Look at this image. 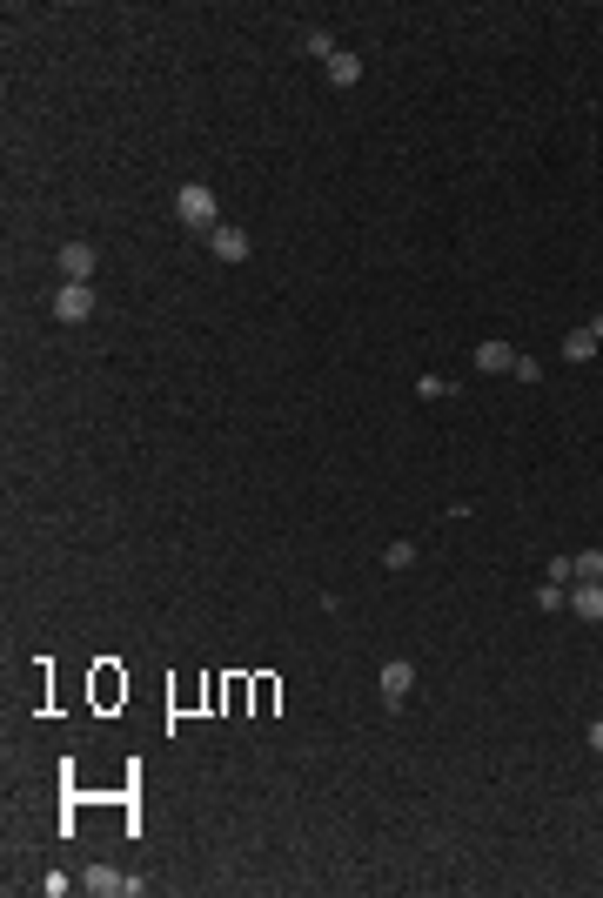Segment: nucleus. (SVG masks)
Listing matches in <instances>:
<instances>
[{"label":"nucleus","mask_w":603,"mask_h":898,"mask_svg":"<svg viewBox=\"0 0 603 898\" xmlns=\"http://www.w3.org/2000/svg\"><path fill=\"white\" fill-rule=\"evenodd\" d=\"M175 222L195 228V235H215V228H222V208H215V188H208V181H188L175 195Z\"/></svg>","instance_id":"nucleus-1"},{"label":"nucleus","mask_w":603,"mask_h":898,"mask_svg":"<svg viewBox=\"0 0 603 898\" xmlns=\"http://www.w3.org/2000/svg\"><path fill=\"white\" fill-rule=\"evenodd\" d=\"M81 885H88L94 898H141L148 892V878H134V872H114V865H88V872H81Z\"/></svg>","instance_id":"nucleus-2"},{"label":"nucleus","mask_w":603,"mask_h":898,"mask_svg":"<svg viewBox=\"0 0 603 898\" xmlns=\"http://www.w3.org/2000/svg\"><path fill=\"white\" fill-rule=\"evenodd\" d=\"M376 691H382V704L396 711L402 697L416 691V664H409V657H389V664H382V677H376Z\"/></svg>","instance_id":"nucleus-3"},{"label":"nucleus","mask_w":603,"mask_h":898,"mask_svg":"<svg viewBox=\"0 0 603 898\" xmlns=\"http://www.w3.org/2000/svg\"><path fill=\"white\" fill-rule=\"evenodd\" d=\"M54 315H61V322H88L94 315V289L88 282H61V289H54Z\"/></svg>","instance_id":"nucleus-4"},{"label":"nucleus","mask_w":603,"mask_h":898,"mask_svg":"<svg viewBox=\"0 0 603 898\" xmlns=\"http://www.w3.org/2000/svg\"><path fill=\"white\" fill-rule=\"evenodd\" d=\"M597 349H603V315H590L583 329H570V336H563V362H590Z\"/></svg>","instance_id":"nucleus-5"},{"label":"nucleus","mask_w":603,"mask_h":898,"mask_svg":"<svg viewBox=\"0 0 603 898\" xmlns=\"http://www.w3.org/2000/svg\"><path fill=\"white\" fill-rule=\"evenodd\" d=\"M248 248H255V242H248L242 228H228V222L208 235V255H215V262H248Z\"/></svg>","instance_id":"nucleus-6"},{"label":"nucleus","mask_w":603,"mask_h":898,"mask_svg":"<svg viewBox=\"0 0 603 898\" xmlns=\"http://www.w3.org/2000/svg\"><path fill=\"white\" fill-rule=\"evenodd\" d=\"M570 617H583V624H603V584H570Z\"/></svg>","instance_id":"nucleus-7"},{"label":"nucleus","mask_w":603,"mask_h":898,"mask_svg":"<svg viewBox=\"0 0 603 898\" xmlns=\"http://www.w3.org/2000/svg\"><path fill=\"white\" fill-rule=\"evenodd\" d=\"M94 262H101V255H94L88 242H67V248H61V282H88Z\"/></svg>","instance_id":"nucleus-8"},{"label":"nucleus","mask_w":603,"mask_h":898,"mask_svg":"<svg viewBox=\"0 0 603 898\" xmlns=\"http://www.w3.org/2000/svg\"><path fill=\"white\" fill-rule=\"evenodd\" d=\"M476 369H483V376H510L516 349H510V342H476Z\"/></svg>","instance_id":"nucleus-9"},{"label":"nucleus","mask_w":603,"mask_h":898,"mask_svg":"<svg viewBox=\"0 0 603 898\" xmlns=\"http://www.w3.org/2000/svg\"><path fill=\"white\" fill-rule=\"evenodd\" d=\"M121 697H128V677L114 671V664H101V671H94V704L108 711V704H121Z\"/></svg>","instance_id":"nucleus-10"},{"label":"nucleus","mask_w":603,"mask_h":898,"mask_svg":"<svg viewBox=\"0 0 603 898\" xmlns=\"http://www.w3.org/2000/svg\"><path fill=\"white\" fill-rule=\"evenodd\" d=\"M329 81H335V88H356V81H362V54L335 47V54H329Z\"/></svg>","instance_id":"nucleus-11"},{"label":"nucleus","mask_w":603,"mask_h":898,"mask_svg":"<svg viewBox=\"0 0 603 898\" xmlns=\"http://www.w3.org/2000/svg\"><path fill=\"white\" fill-rule=\"evenodd\" d=\"M536 604L543 610H570V584H550V577H543V584H536Z\"/></svg>","instance_id":"nucleus-12"},{"label":"nucleus","mask_w":603,"mask_h":898,"mask_svg":"<svg viewBox=\"0 0 603 898\" xmlns=\"http://www.w3.org/2000/svg\"><path fill=\"white\" fill-rule=\"evenodd\" d=\"M577 557V577L583 584H603V550H570Z\"/></svg>","instance_id":"nucleus-13"},{"label":"nucleus","mask_w":603,"mask_h":898,"mask_svg":"<svg viewBox=\"0 0 603 898\" xmlns=\"http://www.w3.org/2000/svg\"><path fill=\"white\" fill-rule=\"evenodd\" d=\"M382 563H389V570H409V563H416V543H409V537H396L389 550H382Z\"/></svg>","instance_id":"nucleus-14"},{"label":"nucleus","mask_w":603,"mask_h":898,"mask_svg":"<svg viewBox=\"0 0 603 898\" xmlns=\"http://www.w3.org/2000/svg\"><path fill=\"white\" fill-rule=\"evenodd\" d=\"M416 396H429V403H443V396H456V389H449L443 376H423V382H416Z\"/></svg>","instance_id":"nucleus-15"},{"label":"nucleus","mask_w":603,"mask_h":898,"mask_svg":"<svg viewBox=\"0 0 603 898\" xmlns=\"http://www.w3.org/2000/svg\"><path fill=\"white\" fill-rule=\"evenodd\" d=\"M510 376H516V382H543V362H536V356H516Z\"/></svg>","instance_id":"nucleus-16"},{"label":"nucleus","mask_w":603,"mask_h":898,"mask_svg":"<svg viewBox=\"0 0 603 898\" xmlns=\"http://www.w3.org/2000/svg\"><path fill=\"white\" fill-rule=\"evenodd\" d=\"M302 47H309V54H322V61H329V54H335V41H329V34H322V27H315V34H302Z\"/></svg>","instance_id":"nucleus-17"},{"label":"nucleus","mask_w":603,"mask_h":898,"mask_svg":"<svg viewBox=\"0 0 603 898\" xmlns=\"http://www.w3.org/2000/svg\"><path fill=\"white\" fill-rule=\"evenodd\" d=\"M583 738H590V751H603V718H590V731H583Z\"/></svg>","instance_id":"nucleus-18"}]
</instances>
